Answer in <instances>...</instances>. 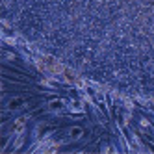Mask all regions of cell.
<instances>
[{
    "label": "cell",
    "instance_id": "6da1fadb",
    "mask_svg": "<svg viewBox=\"0 0 154 154\" xmlns=\"http://www.w3.org/2000/svg\"><path fill=\"white\" fill-rule=\"evenodd\" d=\"M28 106V98L26 97H11L9 100L6 102V109L8 112H19Z\"/></svg>",
    "mask_w": 154,
    "mask_h": 154
},
{
    "label": "cell",
    "instance_id": "7a4b0ae2",
    "mask_svg": "<svg viewBox=\"0 0 154 154\" xmlns=\"http://www.w3.org/2000/svg\"><path fill=\"white\" fill-rule=\"evenodd\" d=\"M84 134H85V130H84L82 126H71V128L67 130V137H69V139H72V141L82 139V137H84Z\"/></svg>",
    "mask_w": 154,
    "mask_h": 154
},
{
    "label": "cell",
    "instance_id": "3957f363",
    "mask_svg": "<svg viewBox=\"0 0 154 154\" xmlns=\"http://www.w3.org/2000/svg\"><path fill=\"white\" fill-rule=\"evenodd\" d=\"M48 109H50V112H60V109H61V102L60 100H50L48 102Z\"/></svg>",
    "mask_w": 154,
    "mask_h": 154
}]
</instances>
